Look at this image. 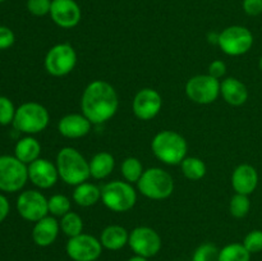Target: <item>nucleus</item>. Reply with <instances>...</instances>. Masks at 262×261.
<instances>
[{"mask_svg":"<svg viewBox=\"0 0 262 261\" xmlns=\"http://www.w3.org/2000/svg\"><path fill=\"white\" fill-rule=\"evenodd\" d=\"M119 106V99L114 87L106 81L96 79L87 84L82 94V114L92 123L101 124L112 119Z\"/></svg>","mask_w":262,"mask_h":261,"instance_id":"nucleus-1","label":"nucleus"},{"mask_svg":"<svg viewBox=\"0 0 262 261\" xmlns=\"http://www.w3.org/2000/svg\"><path fill=\"white\" fill-rule=\"evenodd\" d=\"M56 168L59 178L69 186H78L91 177L90 163L78 150L63 147L56 155Z\"/></svg>","mask_w":262,"mask_h":261,"instance_id":"nucleus-2","label":"nucleus"},{"mask_svg":"<svg viewBox=\"0 0 262 261\" xmlns=\"http://www.w3.org/2000/svg\"><path fill=\"white\" fill-rule=\"evenodd\" d=\"M151 148L156 158L168 165H178L186 158L187 141L174 130H161L154 137Z\"/></svg>","mask_w":262,"mask_h":261,"instance_id":"nucleus-3","label":"nucleus"},{"mask_svg":"<svg viewBox=\"0 0 262 261\" xmlns=\"http://www.w3.org/2000/svg\"><path fill=\"white\" fill-rule=\"evenodd\" d=\"M50 122V115L48 109L38 102H25L17 107L13 125L19 132L26 135H36L48 127Z\"/></svg>","mask_w":262,"mask_h":261,"instance_id":"nucleus-4","label":"nucleus"},{"mask_svg":"<svg viewBox=\"0 0 262 261\" xmlns=\"http://www.w3.org/2000/svg\"><path fill=\"white\" fill-rule=\"evenodd\" d=\"M138 191L151 200H165L174 191V179L161 168H150L143 171L137 182Z\"/></svg>","mask_w":262,"mask_h":261,"instance_id":"nucleus-5","label":"nucleus"},{"mask_svg":"<svg viewBox=\"0 0 262 261\" xmlns=\"http://www.w3.org/2000/svg\"><path fill=\"white\" fill-rule=\"evenodd\" d=\"M101 201L112 211L125 212L136 205L137 193L128 182L113 181L102 186Z\"/></svg>","mask_w":262,"mask_h":261,"instance_id":"nucleus-6","label":"nucleus"},{"mask_svg":"<svg viewBox=\"0 0 262 261\" xmlns=\"http://www.w3.org/2000/svg\"><path fill=\"white\" fill-rule=\"evenodd\" d=\"M28 181V165L14 155L0 156V191L13 193L25 187Z\"/></svg>","mask_w":262,"mask_h":261,"instance_id":"nucleus-7","label":"nucleus"},{"mask_svg":"<svg viewBox=\"0 0 262 261\" xmlns=\"http://www.w3.org/2000/svg\"><path fill=\"white\" fill-rule=\"evenodd\" d=\"M253 35L247 27L230 26L219 35V48L230 56H239L248 53L253 45Z\"/></svg>","mask_w":262,"mask_h":261,"instance_id":"nucleus-8","label":"nucleus"},{"mask_svg":"<svg viewBox=\"0 0 262 261\" xmlns=\"http://www.w3.org/2000/svg\"><path fill=\"white\" fill-rule=\"evenodd\" d=\"M77 64V53L69 44L54 45L46 53L45 69L54 77H63L71 73Z\"/></svg>","mask_w":262,"mask_h":261,"instance_id":"nucleus-9","label":"nucleus"},{"mask_svg":"<svg viewBox=\"0 0 262 261\" xmlns=\"http://www.w3.org/2000/svg\"><path fill=\"white\" fill-rule=\"evenodd\" d=\"M186 94L196 104H212L220 95V81L210 74H197L187 82Z\"/></svg>","mask_w":262,"mask_h":261,"instance_id":"nucleus-10","label":"nucleus"},{"mask_svg":"<svg viewBox=\"0 0 262 261\" xmlns=\"http://www.w3.org/2000/svg\"><path fill=\"white\" fill-rule=\"evenodd\" d=\"M100 240L91 234L81 233L69 238L66 245V252L73 261H96L102 253Z\"/></svg>","mask_w":262,"mask_h":261,"instance_id":"nucleus-11","label":"nucleus"},{"mask_svg":"<svg viewBox=\"0 0 262 261\" xmlns=\"http://www.w3.org/2000/svg\"><path fill=\"white\" fill-rule=\"evenodd\" d=\"M128 245L136 255L150 258L160 252L163 242L155 229L150 227H137L129 233Z\"/></svg>","mask_w":262,"mask_h":261,"instance_id":"nucleus-12","label":"nucleus"},{"mask_svg":"<svg viewBox=\"0 0 262 261\" xmlns=\"http://www.w3.org/2000/svg\"><path fill=\"white\" fill-rule=\"evenodd\" d=\"M49 199L40 191L27 189L23 191L17 199V211L20 216L28 222H38L49 214Z\"/></svg>","mask_w":262,"mask_h":261,"instance_id":"nucleus-13","label":"nucleus"},{"mask_svg":"<svg viewBox=\"0 0 262 261\" xmlns=\"http://www.w3.org/2000/svg\"><path fill=\"white\" fill-rule=\"evenodd\" d=\"M163 107L161 95L154 89H142L136 94L132 109L136 117L141 120H151L160 113Z\"/></svg>","mask_w":262,"mask_h":261,"instance_id":"nucleus-14","label":"nucleus"},{"mask_svg":"<svg viewBox=\"0 0 262 261\" xmlns=\"http://www.w3.org/2000/svg\"><path fill=\"white\" fill-rule=\"evenodd\" d=\"M50 17L61 28H73L81 22V8L74 0H53Z\"/></svg>","mask_w":262,"mask_h":261,"instance_id":"nucleus-15","label":"nucleus"},{"mask_svg":"<svg viewBox=\"0 0 262 261\" xmlns=\"http://www.w3.org/2000/svg\"><path fill=\"white\" fill-rule=\"evenodd\" d=\"M28 179L38 188H51L59 179L58 168L48 159L38 158L33 163L28 164Z\"/></svg>","mask_w":262,"mask_h":261,"instance_id":"nucleus-16","label":"nucleus"},{"mask_svg":"<svg viewBox=\"0 0 262 261\" xmlns=\"http://www.w3.org/2000/svg\"><path fill=\"white\" fill-rule=\"evenodd\" d=\"M258 186V173L250 164H241L232 174V187L237 193L247 194L255 192Z\"/></svg>","mask_w":262,"mask_h":261,"instance_id":"nucleus-17","label":"nucleus"},{"mask_svg":"<svg viewBox=\"0 0 262 261\" xmlns=\"http://www.w3.org/2000/svg\"><path fill=\"white\" fill-rule=\"evenodd\" d=\"M60 230V224L55 216H45L35 223L32 229V240L40 247H49L56 241Z\"/></svg>","mask_w":262,"mask_h":261,"instance_id":"nucleus-18","label":"nucleus"},{"mask_svg":"<svg viewBox=\"0 0 262 261\" xmlns=\"http://www.w3.org/2000/svg\"><path fill=\"white\" fill-rule=\"evenodd\" d=\"M92 123L83 114L64 115L58 123V130L67 138H81L89 135Z\"/></svg>","mask_w":262,"mask_h":261,"instance_id":"nucleus-19","label":"nucleus"},{"mask_svg":"<svg viewBox=\"0 0 262 261\" xmlns=\"http://www.w3.org/2000/svg\"><path fill=\"white\" fill-rule=\"evenodd\" d=\"M220 95L233 106H241L248 100V90L242 81L234 77H228L220 82Z\"/></svg>","mask_w":262,"mask_h":261,"instance_id":"nucleus-20","label":"nucleus"},{"mask_svg":"<svg viewBox=\"0 0 262 261\" xmlns=\"http://www.w3.org/2000/svg\"><path fill=\"white\" fill-rule=\"evenodd\" d=\"M129 241V233L122 225H107L100 235L102 247L109 251L122 250Z\"/></svg>","mask_w":262,"mask_h":261,"instance_id":"nucleus-21","label":"nucleus"},{"mask_svg":"<svg viewBox=\"0 0 262 261\" xmlns=\"http://www.w3.org/2000/svg\"><path fill=\"white\" fill-rule=\"evenodd\" d=\"M40 142H38L35 137H32V136H27V137L20 138V140L15 143L14 156L18 160L25 163L26 165L37 160V159L40 158Z\"/></svg>","mask_w":262,"mask_h":261,"instance_id":"nucleus-22","label":"nucleus"},{"mask_svg":"<svg viewBox=\"0 0 262 261\" xmlns=\"http://www.w3.org/2000/svg\"><path fill=\"white\" fill-rule=\"evenodd\" d=\"M101 200V188L94 183L83 182L76 186L73 191V201L78 206L90 207L96 205Z\"/></svg>","mask_w":262,"mask_h":261,"instance_id":"nucleus-23","label":"nucleus"},{"mask_svg":"<svg viewBox=\"0 0 262 261\" xmlns=\"http://www.w3.org/2000/svg\"><path fill=\"white\" fill-rule=\"evenodd\" d=\"M90 163V174L95 179H104L112 174L114 170L115 160L112 154L106 151H101L94 155V158L89 161Z\"/></svg>","mask_w":262,"mask_h":261,"instance_id":"nucleus-24","label":"nucleus"},{"mask_svg":"<svg viewBox=\"0 0 262 261\" xmlns=\"http://www.w3.org/2000/svg\"><path fill=\"white\" fill-rule=\"evenodd\" d=\"M181 168L183 176L191 181H200L206 174L205 163L200 158H194V156H189V158L186 156L181 163Z\"/></svg>","mask_w":262,"mask_h":261,"instance_id":"nucleus-25","label":"nucleus"},{"mask_svg":"<svg viewBox=\"0 0 262 261\" xmlns=\"http://www.w3.org/2000/svg\"><path fill=\"white\" fill-rule=\"evenodd\" d=\"M219 261H251V253L243 243H229L220 250Z\"/></svg>","mask_w":262,"mask_h":261,"instance_id":"nucleus-26","label":"nucleus"},{"mask_svg":"<svg viewBox=\"0 0 262 261\" xmlns=\"http://www.w3.org/2000/svg\"><path fill=\"white\" fill-rule=\"evenodd\" d=\"M59 224H60L61 232L68 238L76 237V235L81 234L83 230V220H82L81 215L73 211L67 212L64 216H61Z\"/></svg>","mask_w":262,"mask_h":261,"instance_id":"nucleus-27","label":"nucleus"},{"mask_svg":"<svg viewBox=\"0 0 262 261\" xmlns=\"http://www.w3.org/2000/svg\"><path fill=\"white\" fill-rule=\"evenodd\" d=\"M122 176L128 183H137L143 174L142 163L137 158H127L122 163Z\"/></svg>","mask_w":262,"mask_h":261,"instance_id":"nucleus-28","label":"nucleus"},{"mask_svg":"<svg viewBox=\"0 0 262 261\" xmlns=\"http://www.w3.org/2000/svg\"><path fill=\"white\" fill-rule=\"evenodd\" d=\"M251 209V201L250 197L247 194L235 193L234 196L230 199L229 202V211L232 216L237 217V219H242V217L247 216Z\"/></svg>","mask_w":262,"mask_h":261,"instance_id":"nucleus-29","label":"nucleus"},{"mask_svg":"<svg viewBox=\"0 0 262 261\" xmlns=\"http://www.w3.org/2000/svg\"><path fill=\"white\" fill-rule=\"evenodd\" d=\"M49 214L53 216L61 217L71 211V200L66 194H53L48 201Z\"/></svg>","mask_w":262,"mask_h":261,"instance_id":"nucleus-30","label":"nucleus"},{"mask_svg":"<svg viewBox=\"0 0 262 261\" xmlns=\"http://www.w3.org/2000/svg\"><path fill=\"white\" fill-rule=\"evenodd\" d=\"M220 250L212 243H202L196 248L192 261H219Z\"/></svg>","mask_w":262,"mask_h":261,"instance_id":"nucleus-31","label":"nucleus"},{"mask_svg":"<svg viewBox=\"0 0 262 261\" xmlns=\"http://www.w3.org/2000/svg\"><path fill=\"white\" fill-rule=\"evenodd\" d=\"M17 107L7 96H0V125L13 124Z\"/></svg>","mask_w":262,"mask_h":261,"instance_id":"nucleus-32","label":"nucleus"},{"mask_svg":"<svg viewBox=\"0 0 262 261\" xmlns=\"http://www.w3.org/2000/svg\"><path fill=\"white\" fill-rule=\"evenodd\" d=\"M243 246L247 248L248 252L258 253L262 251V230L253 229L248 233L243 240Z\"/></svg>","mask_w":262,"mask_h":261,"instance_id":"nucleus-33","label":"nucleus"},{"mask_svg":"<svg viewBox=\"0 0 262 261\" xmlns=\"http://www.w3.org/2000/svg\"><path fill=\"white\" fill-rule=\"evenodd\" d=\"M53 0H27V10L35 17L50 14Z\"/></svg>","mask_w":262,"mask_h":261,"instance_id":"nucleus-34","label":"nucleus"},{"mask_svg":"<svg viewBox=\"0 0 262 261\" xmlns=\"http://www.w3.org/2000/svg\"><path fill=\"white\" fill-rule=\"evenodd\" d=\"M14 41V32L7 26H0V50H7L12 48Z\"/></svg>","mask_w":262,"mask_h":261,"instance_id":"nucleus-35","label":"nucleus"},{"mask_svg":"<svg viewBox=\"0 0 262 261\" xmlns=\"http://www.w3.org/2000/svg\"><path fill=\"white\" fill-rule=\"evenodd\" d=\"M243 10L247 15L257 17L262 14V0H243Z\"/></svg>","mask_w":262,"mask_h":261,"instance_id":"nucleus-36","label":"nucleus"},{"mask_svg":"<svg viewBox=\"0 0 262 261\" xmlns=\"http://www.w3.org/2000/svg\"><path fill=\"white\" fill-rule=\"evenodd\" d=\"M227 73V66L223 60H214L209 66V74L214 78L220 79Z\"/></svg>","mask_w":262,"mask_h":261,"instance_id":"nucleus-37","label":"nucleus"},{"mask_svg":"<svg viewBox=\"0 0 262 261\" xmlns=\"http://www.w3.org/2000/svg\"><path fill=\"white\" fill-rule=\"evenodd\" d=\"M9 211H10L9 201H8V199L4 196V194L0 193V223H3L5 219H7V216L9 215Z\"/></svg>","mask_w":262,"mask_h":261,"instance_id":"nucleus-38","label":"nucleus"},{"mask_svg":"<svg viewBox=\"0 0 262 261\" xmlns=\"http://www.w3.org/2000/svg\"><path fill=\"white\" fill-rule=\"evenodd\" d=\"M219 35L220 33H214V32L209 33V36H207V37H209V42L219 44Z\"/></svg>","mask_w":262,"mask_h":261,"instance_id":"nucleus-39","label":"nucleus"},{"mask_svg":"<svg viewBox=\"0 0 262 261\" xmlns=\"http://www.w3.org/2000/svg\"><path fill=\"white\" fill-rule=\"evenodd\" d=\"M128 261H147V258L142 257V256L135 255V256H132L130 258H128Z\"/></svg>","mask_w":262,"mask_h":261,"instance_id":"nucleus-40","label":"nucleus"},{"mask_svg":"<svg viewBox=\"0 0 262 261\" xmlns=\"http://www.w3.org/2000/svg\"><path fill=\"white\" fill-rule=\"evenodd\" d=\"M258 68H260V71L262 72V56L260 58V60H258Z\"/></svg>","mask_w":262,"mask_h":261,"instance_id":"nucleus-41","label":"nucleus"},{"mask_svg":"<svg viewBox=\"0 0 262 261\" xmlns=\"http://www.w3.org/2000/svg\"><path fill=\"white\" fill-rule=\"evenodd\" d=\"M5 2V0H0V4H2V3H4Z\"/></svg>","mask_w":262,"mask_h":261,"instance_id":"nucleus-42","label":"nucleus"}]
</instances>
